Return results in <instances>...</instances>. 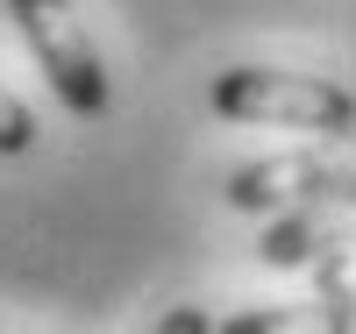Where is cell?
I'll list each match as a JSON object with an SVG mask.
<instances>
[{
    "label": "cell",
    "mask_w": 356,
    "mask_h": 334,
    "mask_svg": "<svg viewBox=\"0 0 356 334\" xmlns=\"http://www.w3.org/2000/svg\"><path fill=\"white\" fill-rule=\"evenodd\" d=\"M214 114L228 121H278V128H307V135H349L356 128V100L335 78H307V72H264V65H235L214 78Z\"/></svg>",
    "instance_id": "cell-1"
},
{
    "label": "cell",
    "mask_w": 356,
    "mask_h": 334,
    "mask_svg": "<svg viewBox=\"0 0 356 334\" xmlns=\"http://www.w3.org/2000/svg\"><path fill=\"white\" fill-rule=\"evenodd\" d=\"M15 22H22V36L29 50H36V65L50 78V93L65 100L72 114H107V72H100V50L93 36L72 22V0H8Z\"/></svg>",
    "instance_id": "cell-2"
},
{
    "label": "cell",
    "mask_w": 356,
    "mask_h": 334,
    "mask_svg": "<svg viewBox=\"0 0 356 334\" xmlns=\"http://www.w3.org/2000/svg\"><path fill=\"white\" fill-rule=\"evenodd\" d=\"M292 199H356L349 149H292V157H264L228 178L235 214H278Z\"/></svg>",
    "instance_id": "cell-3"
},
{
    "label": "cell",
    "mask_w": 356,
    "mask_h": 334,
    "mask_svg": "<svg viewBox=\"0 0 356 334\" xmlns=\"http://www.w3.org/2000/svg\"><path fill=\"white\" fill-rule=\"evenodd\" d=\"M328 242H349V199H292V206L271 214L257 256L271 270H300V263H314L328 249Z\"/></svg>",
    "instance_id": "cell-4"
},
{
    "label": "cell",
    "mask_w": 356,
    "mask_h": 334,
    "mask_svg": "<svg viewBox=\"0 0 356 334\" xmlns=\"http://www.w3.org/2000/svg\"><path fill=\"white\" fill-rule=\"evenodd\" d=\"M314 278H321V320H328L335 334H349L356 313H349V249L342 242H328V249L314 256Z\"/></svg>",
    "instance_id": "cell-5"
},
{
    "label": "cell",
    "mask_w": 356,
    "mask_h": 334,
    "mask_svg": "<svg viewBox=\"0 0 356 334\" xmlns=\"http://www.w3.org/2000/svg\"><path fill=\"white\" fill-rule=\"evenodd\" d=\"M29 142H36V114H29L8 85H0V157H22Z\"/></svg>",
    "instance_id": "cell-6"
},
{
    "label": "cell",
    "mask_w": 356,
    "mask_h": 334,
    "mask_svg": "<svg viewBox=\"0 0 356 334\" xmlns=\"http://www.w3.org/2000/svg\"><path fill=\"white\" fill-rule=\"evenodd\" d=\"M221 334H285V313H235L221 320Z\"/></svg>",
    "instance_id": "cell-7"
},
{
    "label": "cell",
    "mask_w": 356,
    "mask_h": 334,
    "mask_svg": "<svg viewBox=\"0 0 356 334\" xmlns=\"http://www.w3.org/2000/svg\"><path fill=\"white\" fill-rule=\"evenodd\" d=\"M157 334H214V320L193 313V306H178V313H164V320H157Z\"/></svg>",
    "instance_id": "cell-8"
}]
</instances>
